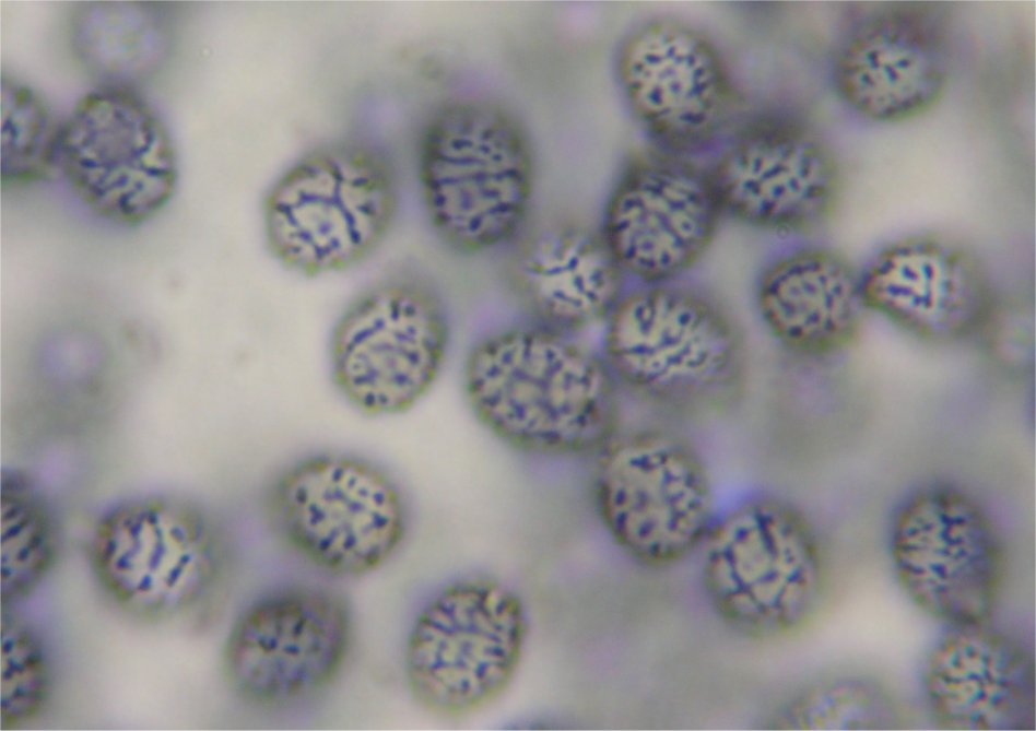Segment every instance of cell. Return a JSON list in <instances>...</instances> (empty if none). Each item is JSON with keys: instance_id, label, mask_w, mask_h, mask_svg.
Returning <instances> with one entry per match:
<instances>
[{"instance_id": "cell-1", "label": "cell", "mask_w": 1036, "mask_h": 731, "mask_svg": "<svg viewBox=\"0 0 1036 731\" xmlns=\"http://www.w3.org/2000/svg\"><path fill=\"white\" fill-rule=\"evenodd\" d=\"M463 385L481 425L523 453L598 455L617 435V384L567 333L534 325L490 334L468 354Z\"/></svg>"}, {"instance_id": "cell-2", "label": "cell", "mask_w": 1036, "mask_h": 731, "mask_svg": "<svg viewBox=\"0 0 1036 731\" xmlns=\"http://www.w3.org/2000/svg\"><path fill=\"white\" fill-rule=\"evenodd\" d=\"M604 361L617 386L661 409L704 412L739 399L746 346L730 311L675 282L623 294L607 319Z\"/></svg>"}, {"instance_id": "cell-3", "label": "cell", "mask_w": 1036, "mask_h": 731, "mask_svg": "<svg viewBox=\"0 0 1036 731\" xmlns=\"http://www.w3.org/2000/svg\"><path fill=\"white\" fill-rule=\"evenodd\" d=\"M419 167L429 220L455 250L486 251L520 232L533 157L523 128L502 106L462 99L443 107L424 131Z\"/></svg>"}, {"instance_id": "cell-4", "label": "cell", "mask_w": 1036, "mask_h": 731, "mask_svg": "<svg viewBox=\"0 0 1036 731\" xmlns=\"http://www.w3.org/2000/svg\"><path fill=\"white\" fill-rule=\"evenodd\" d=\"M703 578L717 612L760 638L794 634L823 598L825 563L809 521L776 498L749 500L714 523Z\"/></svg>"}, {"instance_id": "cell-5", "label": "cell", "mask_w": 1036, "mask_h": 731, "mask_svg": "<svg viewBox=\"0 0 1036 731\" xmlns=\"http://www.w3.org/2000/svg\"><path fill=\"white\" fill-rule=\"evenodd\" d=\"M397 201L393 172L380 154L355 145L319 150L293 165L269 191V248L302 275L349 269L381 243Z\"/></svg>"}, {"instance_id": "cell-6", "label": "cell", "mask_w": 1036, "mask_h": 731, "mask_svg": "<svg viewBox=\"0 0 1036 731\" xmlns=\"http://www.w3.org/2000/svg\"><path fill=\"white\" fill-rule=\"evenodd\" d=\"M284 544L325 571L361 576L388 561L403 540L407 514L391 477L372 461L320 453L296 461L264 502Z\"/></svg>"}, {"instance_id": "cell-7", "label": "cell", "mask_w": 1036, "mask_h": 731, "mask_svg": "<svg viewBox=\"0 0 1036 731\" xmlns=\"http://www.w3.org/2000/svg\"><path fill=\"white\" fill-rule=\"evenodd\" d=\"M593 498L612 540L646 566L685 558L714 524L706 464L687 439L667 429L616 435L598 453Z\"/></svg>"}, {"instance_id": "cell-8", "label": "cell", "mask_w": 1036, "mask_h": 731, "mask_svg": "<svg viewBox=\"0 0 1036 731\" xmlns=\"http://www.w3.org/2000/svg\"><path fill=\"white\" fill-rule=\"evenodd\" d=\"M527 634L519 597L490 578L456 581L419 614L405 650L414 699L460 718L493 704L511 683Z\"/></svg>"}, {"instance_id": "cell-9", "label": "cell", "mask_w": 1036, "mask_h": 731, "mask_svg": "<svg viewBox=\"0 0 1036 731\" xmlns=\"http://www.w3.org/2000/svg\"><path fill=\"white\" fill-rule=\"evenodd\" d=\"M91 556L111 600L149 621L175 618L201 605L226 568L225 543L212 519L167 498L139 499L109 512L96 528Z\"/></svg>"}, {"instance_id": "cell-10", "label": "cell", "mask_w": 1036, "mask_h": 731, "mask_svg": "<svg viewBox=\"0 0 1036 731\" xmlns=\"http://www.w3.org/2000/svg\"><path fill=\"white\" fill-rule=\"evenodd\" d=\"M447 345V321L436 294L414 280L382 281L358 295L333 329V381L363 413L399 414L429 391Z\"/></svg>"}, {"instance_id": "cell-11", "label": "cell", "mask_w": 1036, "mask_h": 731, "mask_svg": "<svg viewBox=\"0 0 1036 731\" xmlns=\"http://www.w3.org/2000/svg\"><path fill=\"white\" fill-rule=\"evenodd\" d=\"M346 601L320 587H290L248 606L223 652L231 688L249 705L278 709L308 700L341 672L351 644Z\"/></svg>"}, {"instance_id": "cell-12", "label": "cell", "mask_w": 1036, "mask_h": 731, "mask_svg": "<svg viewBox=\"0 0 1036 731\" xmlns=\"http://www.w3.org/2000/svg\"><path fill=\"white\" fill-rule=\"evenodd\" d=\"M59 163L84 204L125 225L154 216L176 186L167 130L127 90L101 87L78 102L61 127Z\"/></svg>"}, {"instance_id": "cell-13", "label": "cell", "mask_w": 1036, "mask_h": 731, "mask_svg": "<svg viewBox=\"0 0 1036 731\" xmlns=\"http://www.w3.org/2000/svg\"><path fill=\"white\" fill-rule=\"evenodd\" d=\"M891 550L903 589L921 610L957 626L990 616L1004 577L1003 545L969 496L946 486L917 493L896 517Z\"/></svg>"}, {"instance_id": "cell-14", "label": "cell", "mask_w": 1036, "mask_h": 731, "mask_svg": "<svg viewBox=\"0 0 1036 731\" xmlns=\"http://www.w3.org/2000/svg\"><path fill=\"white\" fill-rule=\"evenodd\" d=\"M722 216L708 169L674 152H656L625 167L600 233L624 275L668 283L703 258Z\"/></svg>"}, {"instance_id": "cell-15", "label": "cell", "mask_w": 1036, "mask_h": 731, "mask_svg": "<svg viewBox=\"0 0 1036 731\" xmlns=\"http://www.w3.org/2000/svg\"><path fill=\"white\" fill-rule=\"evenodd\" d=\"M723 215L776 233L822 225L840 194L826 144L799 122L768 118L740 131L708 169Z\"/></svg>"}, {"instance_id": "cell-16", "label": "cell", "mask_w": 1036, "mask_h": 731, "mask_svg": "<svg viewBox=\"0 0 1036 731\" xmlns=\"http://www.w3.org/2000/svg\"><path fill=\"white\" fill-rule=\"evenodd\" d=\"M619 75L645 128L672 152L710 140L728 118L733 91L713 42L676 20H656L625 40Z\"/></svg>"}, {"instance_id": "cell-17", "label": "cell", "mask_w": 1036, "mask_h": 731, "mask_svg": "<svg viewBox=\"0 0 1036 731\" xmlns=\"http://www.w3.org/2000/svg\"><path fill=\"white\" fill-rule=\"evenodd\" d=\"M952 71L945 13L905 2L867 19L845 44L835 79L843 98L873 120L914 119L944 95Z\"/></svg>"}, {"instance_id": "cell-18", "label": "cell", "mask_w": 1036, "mask_h": 731, "mask_svg": "<svg viewBox=\"0 0 1036 731\" xmlns=\"http://www.w3.org/2000/svg\"><path fill=\"white\" fill-rule=\"evenodd\" d=\"M867 308L909 332L950 341L977 330L992 295L973 256L946 239L917 236L885 248L861 278Z\"/></svg>"}, {"instance_id": "cell-19", "label": "cell", "mask_w": 1036, "mask_h": 731, "mask_svg": "<svg viewBox=\"0 0 1036 731\" xmlns=\"http://www.w3.org/2000/svg\"><path fill=\"white\" fill-rule=\"evenodd\" d=\"M623 276L600 231L570 223L532 233L507 269L514 296L537 326L567 334L607 321Z\"/></svg>"}, {"instance_id": "cell-20", "label": "cell", "mask_w": 1036, "mask_h": 731, "mask_svg": "<svg viewBox=\"0 0 1036 731\" xmlns=\"http://www.w3.org/2000/svg\"><path fill=\"white\" fill-rule=\"evenodd\" d=\"M961 626L931 652L925 674L931 709L958 730H1020L1033 723L1034 668L1012 639Z\"/></svg>"}, {"instance_id": "cell-21", "label": "cell", "mask_w": 1036, "mask_h": 731, "mask_svg": "<svg viewBox=\"0 0 1036 731\" xmlns=\"http://www.w3.org/2000/svg\"><path fill=\"white\" fill-rule=\"evenodd\" d=\"M756 307L773 338L787 350L822 356L849 345L867 309L861 278L839 254L798 250L760 274Z\"/></svg>"}, {"instance_id": "cell-22", "label": "cell", "mask_w": 1036, "mask_h": 731, "mask_svg": "<svg viewBox=\"0 0 1036 731\" xmlns=\"http://www.w3.org/2000/svg\"><path fill=\"white\" fill-rule=\"evenodd\" d=\"M67 36L75 60L103 87L131 91L164 69L176 26L161 2L90 0L71 10Z\"/></svg>"}, {"instance_id": "cell-23", "label": "cell", "mask_w": 1036, "mask_h": 731, "mask_svg": "<svg viewBox=\"0 0 1036 731\" xmlns=\"http://www.w3.org/2000/svg\"><path fill=\"white\" fill-rule=\"evenodd\" d=\"M55 530L45 504L25 476L4 472L1 481V597L3 603L30 594L50 569Z\"/></svg>"}, {"instance_id": "cell-24", "label": "cell", "mask_w": 1036, "mask_h": 731, "mask_svg": "<svg viewBox=\"0 0 1036 731\" xmlns=\"http://www.w3.org/2000/svg\"><path fill=\"white\" fill-rule=\"evenodd\" d=\"M1 182L20 186L44 178L59 162L61 127L27 85L1 75Z\"/></svg>"}, {"instance_id": "cell-25", "label": "cell", "mask_w": 1036, "mask_h": 731, "mask_svg": "<svg viewBox=\"0 0 1036 731\" xmlns=\"http://www.w3.org/2000/svg\"><path fill=\"white\" fill-rule=\"evenodd\" d=\"M899 716L893 697L878 684L839 679L801 693L782 709L776 723L789 730H868L893 727Z\"/></svg>"}, {"instance_id": "cell-26", "label": "cell", "mask_w": 1036, "mask_h": 731, "mask_svg": "<svg viewBox=\"0 0 1036 731\" xmlns=\"http://www.w3.org/2000/svg\"><path fill=\"white\" fill-rule=\"evenodd\" d=\"M50 669L44 647L22 621L3 616L1 626V727L33 721L50 693Z\"/></svg>"}]
</instances>
